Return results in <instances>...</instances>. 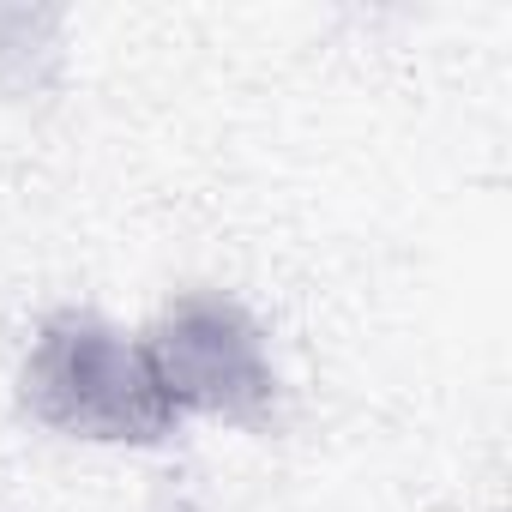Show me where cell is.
Returning a JSON list of instances; mask_svg holds the SVG:
<instances>
[{
  "label": "cell",
  "mask_w": 512,
  "mask_h": 512,
  "mask_svg": "<svg viewBox=\"0 0 512 512\" xmlns=\"http://www.w3.org/2000/svg\"><path fill=\"white\" fill-rule=\"evenodd\" d=\"M13 404L31 428L73 440V446H127L151 452L181 434L139 332L97 308H49L19 356Z\"/></svg>",
  "instance_id": "obj_1"
},
{
  "label": "cell",
  "mask_w": 512,
  "mask_h": 512,
  "mask_svg": "<svg viewBox=\"0 0 512 512\" xmlns=\"http://www.w3.org/2000/svg\"><path fill=\"white\" fill-rule=\"evenodd\" d=\"M145 362L181 422L272 434L284 422V362L266 320L229 290H175L139 332Z\"/></svg>",
  "instance_id": "obj_2"
},
{
  "label": "cell",
  "mask_w": 512,
  "mask_h": 512,
  "mask_svg": "<svg viewBox=\"0 0 512 512\" xmlns=\"http://www.w3.org/2000/svg\"><path fill=\"white\" fill-rule=\"evenodd\" d=\"M67 85V13L0 7V103L43 109Z\"/></svg>",
  "instance_id": "obj_3"
},
{
  "label": "cell",
  "mask_w": 512,
  "mask_h": 512,
  "mask_svg": "<svg viewBox=\"0 0 512 512\" xmlns=\"http://www.w3.org/2000/svg\"><path fill=\"white\" fill-rule=\"evenodd\" d=\"M169 512H199V506H193V500H181V506H169Z\"/></svg>",
  "instance_id": "obj_4"
}]
</instances>
